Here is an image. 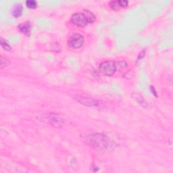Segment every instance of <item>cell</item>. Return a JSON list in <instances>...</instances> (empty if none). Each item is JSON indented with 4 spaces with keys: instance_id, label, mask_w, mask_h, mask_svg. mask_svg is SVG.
<instances>
[{
    "instance_id": "cell-1",
    "label": "cell",
    "mask_w": 173,
    "mask_h": 173,
    "mask_svg": "<svg viewBox=\"0 0 173 173\" xmlns=\"http://www.w3.org/2000/svg\"><path fill=\"white\" fill-rule=\"evenodd\" d=\"M95 16L89 10H84L74 14L71 17V21L75 26L85 27L89 24L94 23Z\"/></svg>"
},
{
    "instance_id": "cell-4",
    "label": "cell",
    "mask_w": 173,
    "mask_h": 173,
    "mask_svg": "<svg viewBox=\"0 0 173 173\" xmlns=\"http://www.w3.org/2000/svg\"><path fill=\"white\" fill-rule=\"evenodd\" d=\"M45 119L48 120L49 123L52 124L53 126H61L62 125H64L65 123L64 118H62L58 114H55L48 115Z\"/></svg>"
},
{
    "instance_id": "cell-2",
    "label": "cell",
    "mask_w": 173,
    "mask_h": 173,
    "mask_svg": "<svg viewBox=\"0 0 173 173\" xmlns=\"http://www.w3.org/2000/svg\"><path fill=\"white\" fill-rule=\"evenodd\" d=\"M99 70L104 75L107 77H111L115 73L116 66L114 62L105 61L99 65Z\"/></svg>"
},
{
    "instance_id": "cell-6",
    "label": "cell",
    "mask_w": 173,
    "mask_h": 173,
    "mask_svg": "<svg viewBox=\"0 0 173 173\" xmlns=\"http://www.w3.org/2000/svg\"><path fill=\"white\" fill-rule=\"evenodd\" d=\"M19 31L25 35L29 36L31 31V24L29 22H26L20 24L18 26Z\"/></svg>"
},
{
    "instance_id": "cell-9",
    "label": "cell",
    "mask_w": 173,
    "mask_h": 173,
    "mask_svg": "<svg viewBox=\"0 0 173 173\" xmlns=\"http://www.w3.org/2000/svg\"><path fill=\"white\" fill-rule=\"evenodd\" d=\"M0 44H1L2 48L6 50V51H10L12 49L11 46L8 44V42L5 39H3L2 37L1 38V39H0Z\"/></svg>"
},
{
    "instance_id": "cell-3",
    "label": "cell",
    "mask_w": 173,
    "mask_h": 173,
    "mask_svg": "<svg viewBox=\"0 0 173 173\" xmlns=\"http://www.w3.org/2000/svg\"><path fill=\"white\" fill-rule=\"evenodd\" d=\"M84 37L80 34H73L70 36L68 41V45L70 48L73 49L81 48L84 44Z\"/></svg>"
},
{
    "instance_id": "cell-10",
    "label": "cell",
    "mask_w": 173,
    "mask_h": 173,
    "mask_svg": "<svg viewBox=\"0 0 173 173\" xmlns=\"http://www.w3.org/2000/svg\"><path fill=\"white\" fill-rule=\"evenodd\" d=\"M26 5L27 7L30 8V9H35L37 6V2L34 0H28L26 2Z\"/></svg>"
},
{
    "instance_id": "cell-12",
    "label": "cell",
    "mask_w": 173,
    "mask_h": 173,
    "mask_svg": "<svg viewBox=\"0 0 173 173\" xmlns=\"http://www.w3.org/2000/svg\"><path fill=\"white\" fill-rule=\"evenodd\" d=\"M8 65V62L6 58H3V56H1L0 58V68L2 69H3L4 67H6Z\"/></svg>"
},
{
    "instance_id": "cell-5",
    "label": "cell",
    "mask_w": 173,
    "mask_h": 173,
    "mask_svg": "<svg viewBox=\"0 0 173 173\" xmlns=\"http://www.w3.org/2000/svg\"><path fill=\"white\" fill-rule=\"evenodd\" d=\"M128 4V1L126 0H118V1H112L109 2V7L113 10L119 11L127 7Z\"/></svg>"
},
{
    "instance_id": "cell-13",
    "label": "cell",
    "mask_w": 173,
    "mask_h": 173,
    "mask_svg": "<svg viewBox=\"0 0 173 173\" xmlns=\"http://www.w3.org/2000/svg\"><path fill=\"white\" fill-rule=\"evenodd\" d=\"M150 90L151 91V93L154 94V96L155 97H158V94H157V92H156L155 89H154V87L153 86H150Z\"/></svg>"
},
{
    "instance_id": "cell-7",
    "label": "cell",
    "mask_w": 173,
    "mask_h": 173,
    "mask_svg": "<svg viewBox=\"0 0 173 173\" xmlns=\"http://www.w3.org/2000/svg\"><path fill=\"white\" fill-rule=\"evenodd\" d=\"M77 101L82 104L87 105V106H96L98 104L97 101L91 99L90 98H83V97H81V98H79V99H77Z\"/></svg>"
},
{
    "instance_id": "cell-14",
    "label": "cell",
    "mask_w": 173,
    "mask_h": 173,
    "mask_svg": "<svg viewBox=\"0 0 173 173\" xmlns=\"http://www.w3.org/2000/svg\"><path fill=\"white\" fill-rule=\"evenodd\" d=\"M144 53H145V51H144V50H143V52H141L140 53H139V57H138V60H140V59H142V58H143V57L145 56V54H144Z\"/></svg>"
},
{
    "instance_id": "cell-8",
    "label": "cell",
    "mask_w": 173,
    "mask_h": 173,
    "mask_svg": "<svg viewBox=\"0 0 173 173\" xmlns=\"http://www.w3.org/2000/svg\"><path fill=\"white\" fill-rule=\"evenodd\" d=\"M23 6L20 5V4H17V5H16L13 10H12V16H14V18H18L20 16L22 15L23 14Z\"/></svg>"
},
{
    "instance_id": "cell-11",
    "label": "cell",
    "mask_w": 173,
    "mask_h": 173,
    "mask_svg": "<svg viewBox=\"0 0 173 173\" xmlns=\"http://www.w3.org/2000/svg\"><path fill=\"white\" fill-rule=\"evenodd\" d=\"M133 95H135V97H134L133 98H134L135 99L139 104H141V105H142V106H143V104H145V105H146L145 101L144 100V99L143 98V97H142V96L139 95V94H133Z\"/></svg>"
}]
</instances>
